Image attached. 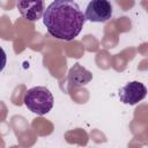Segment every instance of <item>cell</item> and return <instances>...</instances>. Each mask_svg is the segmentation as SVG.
<instances>
[{
	"instance_id": "6da1fadb",
	"label": "cell",
	"mask_w": 148,
	"mask_h": 148,
	"mask_svg": "<svg viewBox=\"0 0 148 148\" xmlns=\"http://www.w3.org/2000/svg\"><path fill=\"white\" fill-rule=\"evenodd\" d=\"M86 15L75 0H54L43 15L47 32L61 40H73L81 32Z\"/></svg>"
},
{
	"instance_id": "7a4b0ae2",
	"label": "cell",
	"mask_w": 148,
	"mask_h": 148,
	"mask_svg": "<svg viewBox=\"0 0 148 148\" xmlns=\"http://www.w3.org/2000/svg\"><path fill=\"white\" fill-rule=\"evenodd\" d=\"M23 102L31 112L38 116H43L52 110L54 98L49 88L37 86L27 90L23 97Z\"/></svg>"
},
{
	"instance_id": "3957f363",
	"label": "cell",
	"mask_w": 148,
	"mask_h": 148,
	"mask_svg": "<svg viewBox=\"0 0 148 148\" xmlns=\"http://www.w3.org/2000/svg\"><path fill=\"white\" fill-rule=\"evenodd\" d=\"M90 22H106L112 16V6L109 0H91L84 12Z\"/></svg>"
},
{
	"instance_id": "277c9868",
	"label": "cell",
	"mask_w": 148,
	"mask_h": 148,
	"mask_svg": "<svg viewBox=\"0 0 148 148\" xmlns=\"http://www.w3.org/2000/svg\"><path fill=\"white\" fill-rule=\"evenodd\" d=\"M120 102L124 104L134 105L141 102L147 96V88L139 81H132L123 86L118 91Z\"/></svg>"
},
{
	"instance_id": "5b68a950",
	"label": "cell",
	"mask_w": 148,
	"mask_h": 148,
	"mask_svg": "<svg viewBox=\"0 0 148 148\" xmlns=\"http://www.w3.org/2000/svg\"><path fill=\"white\" fill-rule=\"evenodd\" d=\"M16 7L21 16L29 22L38 21L45 12L44 0H16Z\"/></svg>"
},
{
	"instance_id": "8992f818",
	"label": "cell",
	"mask_w": 148,
	"mask_h": 148,
	"mask_svg": "<svg viewBox=\"0 0 148 148\" xmlns=\"http://www.w3.org/2000/svg\"><path fill=\"white\" fill-rule=\"evenodd\" d=\"M92 79L91 72L82 67L80 64H75L68 73V83L71 87H82L89 83Z\"/></svg>"
}]
</instances>
